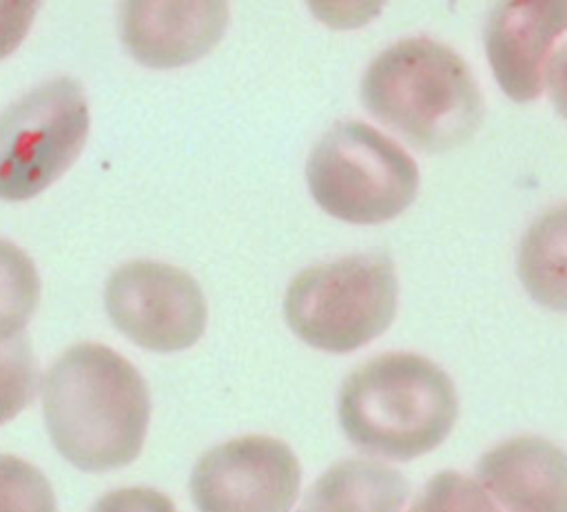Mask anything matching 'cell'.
I'll list each match as a JSON object with an SVG mask.
<instances>
[{
  "instance_id": "5bb4252c",
  "label": "cell",
  "mask_w": 567,
  "mask_h": 512,
  "mask_svg": "<svg viewBox=\"0 0 567 512\" xmlns=\"http://www.w3.org/2000/svg\"><path fill=\"white\" fill-rule=\"evenodd\" d=\"M40 301V277L24 250L0 239V344L11 341Z\"/></svg>"
},
{
  "instance_id": "7a4b0ae2",
  "label": "cell",
  "mask_w": 567,
  "mask_h": 512,
  "mask_svg": "<svg viewBox=\"0 0 567 512\" xmlns=\"http://www.w3.org/2000/svg\"><path fill=\"white\" fill-rule=\"evenodd\" d=\"M361 100L381 124L427 153L465 144L483 120V98L467 64L427 38L381 51L363 73Z\"/></svg>"
},
{
  "instance_id": "ba28073f",
  "label": "cell",
  "mask_w": 567,
  "mask_h": 512,
  "mask_svg": "<svg viewBox=\"0 0 567 512\" xmlns=\"http://www.w3.org/2000/svg\"><path fill=\"white\" fill-rule=\"evenodd\" d=\"M301 468L279 439L250 434L210 448L193 468L190 496L199 512H290Z\"/></svg>"
},
{
  "instance_id": "5b68a950",
  "label": "cell",
  "mask_w": 567,
  "mask_h": 512,
  "mask_svg": "<svg viewBox=\"0 0 567 512\" xmlns=\"http://www.w3.org/2000/svg\"><path fill=\"white\" fill-rule=\"evenodd\" d=\"M306 177L317 204L350 224L401 215L419 191L416 162L365 122L332 126L312 149Z\"/></svg>"
},
{
  "instance_id": "7c38bea8",
  "label": "cell",
  "mask_w": 567,
  "mask_h": 512,
  "mask_svg": "<svg viewBox=\"0 0 567 512\" xmlns=\"http://www.w3.org/2000/svg\"><path fill=\"white\" fill-rule=\"evenodd\" d=\"M408 492V481L394 468L348 459L310 485L299 512H401Z\"/></svg>"
},
{
  "instance_id": "6da1fadb",
  "label": "cell",
  "mask_w": 567,
  "mask_h": 512,
  "mask_svg": "<svg viewBox=\"0 0 567 512\" xmlns=\"http://www.w3.org/2000/svg\"><path fill=\"white\" fill-rule=\"evenodd\" d=\"M42 410L58 452L80 470L104 472L142 452L151 397L122 355L102 344H78L47 370Z\"/></svg>"
},
{
  "instance_id": "4fadbf2b",
  "label": "cell",
  "mask_w": 567,
  "mask_h": 512,
  "mask_svg": "<svg viewBox=\"0 0 567 512\" xmlns=\"http://www.w3.org/2000/svg\"><path fill=\"white\" fill-rule=\"evenodd\" d=\"M563 208L543 217L525 237L520 275L540 301L563 306Z\"/></svg>"
},
{
  "instance_id": "2e32d148",
  "label": "cell",
  "mask_w": 567,
  "mask_h": 512,
  "mask_svg": "<svg viewBox=\"0 0 567 512\" xmlns=\"http://www.w3.org/2000/svg\"><path fill=\"white\" fill-rule=\"evenodd\" d=\"M38 366L24 339L0 344V426L27 408L35 392Z\"/></svg>"
},
{
  "instance_id": "9c48e42d",
  "label": "cell",
  "mask_w": 567,
  "mask_h": 512,
  "mask_svg": "<svg viewBox=\"0 0 567 512\" xmlns=\"http://www.w3.org/2000/svg\"><path fill=\"white\" fill-rule=\"evenodd\" d=\"M567 9L556 0H512L487 22L485 51L501 89L516 102L538 98L563 73Z\"/></svg>"
},
{
  "instance_id": "d6986e66",
  "label": "cell",
  "mask_w": 567,
  "mask_h": 512,
  "mask_svg": "<svg viewBox=\"0 0 567 512\" xmlns=\"http://www.w3.org/2000/svg\"><path fill=\"white\" fill-rule=\"evenodd\" d=\"M35 7V2H0V60L22 42L33 22Z\"/></svg>"
},
{
  "instance_id": "ac0fdd59",
  "label": "cell",
  "mask_w": 567,
  "mask_h": 512,
  "mask_svg": "<svg viewBox=\"0 0 567 512\" xmlns=\"http://www.w3.org/2000/svg\"><path fill=\"white\" fill-rule=\"evenodd\" d=\"M91 512H175V505L157 490L122 488L104 494Z\"/></svg>"
},
{
  "instance_id": "30bf717a",
  "label": "cell",
  "mask_w": 567,
  "mask_h": 512,
  "mask_svg": "<svg viewBox=\"0 0 567 512\" xmlns=\"http://www.w3.org/2000/svg\"><path fill=\"white\" fill-rule=\"evenodd\" d=\"M228 24L226 2H148L120 7V35L128 53L155 69L182 66L206 55Z\"/></svg>"
},
{
  "instance_id": "277c9868",
  "label": "cell",
  "mask_w": 567,
  "mask_h": 512,
  "mask_svg": "<svg viewBox=\"0 0 567 512\" xmlns=\"http://www.w3.org/2000/svg\"><path fill=\"white\" fill-rule=\"evenodd\" d=\"M396 299L392 259L385 253H359L301 270L286 290L284 315L312 348L350 352L392 324Z\"/></svg>"
},
{
  "instance_id": "e0dca14e",
  "label": "cell",
  "mask_w": 567,
  "mask_h": 512,
  "mask_svg": "<svg viewBox=\"0 0 567 512\" xmlns=\"http://www.w3.org/2000/svg\"><path fill=\"white\" fill-rule=\"evenodd\" d=\"M408 512H489L474 479L458 472H439L412 501Z\"/></svg>"
},
{
  "instance_id": "52a82bcc",
  "label": "cell",
  "mask_w": 567,
  "mask_h": 512,
  "mask_svg": "<svg viewBox=\"0 0 567 512\" xmlns=\"http://www.w3.org/2000/svg\"><path fill=\"white\" fill-rule=\"evenodd\" d=\"M104 304L120 332L155 352L193 346L208 317L204 293L186 270L148 259L113 270Z\"/></svg>"
},
{
  "instance_id": "9a60e30c",
  "label": "cell",
  "mask_w": 567,
  "mask_h": 512,
  "mask_svg": "<svg viewBox=\"0 0 567 512\" xmlns=\"http://www.w3.org/2000/svg\"><path fill=\"white\" fill-rule=\"evenodd\" d=\"M0 512H58L49 479L13 454H0Z\"/></svg>"
},
{
  "instance_id": "3957f363",
  "label": "cell",
  "mask_w": 567,
  "mask_h": 512,
  "mask_svg": "<svg viewBox=\"0 0 567 512\" xmlns=\"http://www.w3.org/2000/svg\"><path fill=\"white\" fill-rule=\"evenodd\" d=\"M458 399L452 379L412 352L379 355L352 370L339 395L346 437L365 454L408 461L452 430Z\"/></svg>"
},
{
  "instance_id": "8fae6325",
  "label": "cell",
  "mask_w": 567,
  "mask_h": 512,
  "mask_svg": "<svg viewBox=\"0 0 567 512\" xmlns=\"http://www.w3.org/2000/svg\"><path fill=\"white\" fill-rule=\"evenodd\" d=\"M474 483L489 512H567L565 454L540 437H516L485 452Z\"/></svg>"
},
{
  "instance_id": "8992f818",
  "label": "cell",
  "mask_w": 567,
  "mask_h": 512,
  "mask_svg": "<svg viewBox=\"0 0 567 512\" xmlns=\"http://www.w3.org/2000/svg\"><path fill=\"white\" fill-rule=\"evenodd\" d=\"M89 104L71 78L49 80L0 113V199L22 202L53 184L89 135Z\"/></svg>"
}]
</instances>
